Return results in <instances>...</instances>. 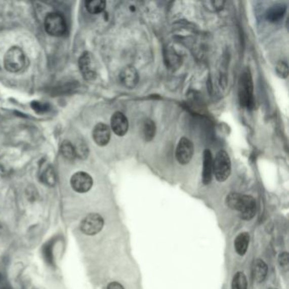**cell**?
Returning a JSON list of instances; mask_svg holds the SVG:
<instances>
[{
  "label": "cell",
  "instance_id": "1",
  "mask_svg": "<svg viewBox=\"0 0 289 289\" xmlns=\"http://www.w3.org/2000/svg\"><path fill=\"white\" fill-rule=\"evenodd\" d=\"M227 205L232 210L239 211L241 217L251 220L256 213V201L252 196L231 193L226 198Z\"/></svg>",
  "mask_w": 289,
  "mask_h": 289
},
{
  "label": "cell",
  "instance_id": "17",
  "mask_svg": "<svg viewBox=\"0 0 289 289\" xmlns=\"http://www.w3.org/2000/svg\"><path fill=\"white\" fill-rule=\"evenodd\" d=\"M254 275H255V278L258 282H261L266 279V275H267V266L263 261L257 260L256 261L255 268H254Z\"/></svg>",
  "mask_w": 289,
  "mask_h": 289
},
{
  "label": "cell",
  "instance_id": "7",
  "mask_svg": "<svg viewBox=\"0 0 289 289\" xmlns=\"http://www.w3.org/2000/svg\"><path fill=\"white\" fill-rule=\"evenodd\" d=\"M104 227V219L99 214L92 213L88 216L81 221L80 224V229L84 234L89 236H94V235L99 233Z\"/></svg>",
  "mask_w": 289,
  "mask_h": 289
},
{
  "label": "cell",
  "instance_id": "26",
  "mask_svg": "<svg viewBox=\"0 0 289 289\" xmlns=\"http://www.w3.org/2000/svg\"><path fill=\"white\" fill-rule=\"evenodd\" d=\"M107 289H124L122 285L119 283V282H116V281H113L111 283L108 285V287Z\"/></svg>",
  "mask_w": 289,
  "mask_h": 289
},
{
  "label": "cell",
  "instance_id": "12",
  "mask_svg": "<svg viewBox=\"0 0 289 289\" xmlns=\"http://www.w3.org/2000/svg\"><path fill=\"white\" fill-rule=\"evenodd\" d=\"M120 82L128 89H134L139 81L138 70L133 66H127L120 73Z\"/></svg>",
  "mask_w": 289,
  "mask_h": 289
},
{
  "label": "cell",
  "instance_id": "24",
  "mask_svg": "<svg viewBox=\"0 0 289 289\" xmlns=\"http://www.w3.org/2000/svg\"><path fill=\"white\" fill-rule=\"evenodd\" d=\"M279 264L281 265L282 268H288L289 260L287 253H281L280 256H279Z\"/></svg>",
  "mask_w": 289,
  "mask_h": 289
},
{
  "label": "cell",
  "instance_id": "15",
  "mask_svg": "<svg viewBox=\"0 0 289 289\" xmlns=\"http://www.w3.org/2000/svg\"><path fill=\"white\" fill-rule=\"evenodd\" d=\"M156 133L155 123L150 119H146L143 123L142 127V137L146 142L153 140Z\"/></svg>",
  "mask_w": 289,
  "mask_h": 289
},
{
  "label": "cell",
  "instance_id": "14",
  "mask_svg": "<svg viewBox=\"0 0 289 289\" xmlns=\"http://www.w3.org/2000/svg\"><path fill=\"white\" fill-rule=\"evenodd\" d=\"M250 244V235L247 232L240 233L234 242L235 250L239 256H244Z\"/></svg>",
  "mask_w": 289,
  "mask_h": 289
},
{
  "label": "cell",
  "instance_id": "18",
  "mask_svg": "<svg viewBox=\"0 0 289 289\" xmlns=\"http://www.w3.org/2000/svg\"><path fill=\"white\" fill-rule=\"evenodd\" d=\"M60 153H61L62 156L64 157L65 159H69V160L75 159L76 157L75 147H74L73 145H72V143L69 142V141H64V142L61 143Z\"/></svg>",
  "mask_w": 289,
  "mask_h": 289
},
{
  "label": "cell",
  "instance_id": "4",
  "mask_svg": "<svg viewBox=\"0 0 289 289\" xmlns=\"http://www.w3.org/2000/svg\"><path fill=\"white\" fill-rule=\"evenodd\" d=\"M232 172V162L225 150H220L213 159V174L218 182H225Z\"/></svg>",
  "mask_w": 289,
  "mask_h": 289
},
{
  "label": "cell",
  "instance_id": "20",
  "mask_svg": "<svg viewBox=\"0 0 289 289\" xmlns=\"http://www.w3.org/2000/svg\"><path fill=\"white\" fill-rule=\"evenodd\" d=\"M232 289H247V279L244 273L237 272L232 280Z\"/></svg>",
  "mask_w": 289,
  "mask_h": 289
},
{
  "label": "cell",
  "instance_id": "9",
  "mask_svg": "<svg viewBox=\"0 0 289 289\" xmlns=\"http://www.w3.org/2000/svg\"><path fill=\"white\" fill-rule=\"evenodd\" d=\"M94 184V180L87 172H76L70 178L71 188L77 193H84L89 192Z\"/></svg>",
  "mask_w": 289,
  "mask_h": 289
},
{
  "label": "cell",
  "instance_id": "13",
  "mask_svg": "<svg viewBox=\"0 0 289 289\" xmlns=\"http://www.w3.org/2000/svg\"><path fill=\"white\" fill-rule=\"evenodd\" d=\"M203 183L204 185H208L211 183L213 176V155L208 149L203 151Z\"/></svg>",
  "mask_w": 289,
  "mask_h": 289
},
{
  "label": "cell",
  "instance_id": "21",
  "mask_svg": "<svg viewBox=\"0 0 289 289\" xmlns=\"http://www.w3.org/2000/svg\"><path fill=\"white\" fill-rule=\"evenodd\" d=\"M285 12V8L282 6H273L272 8L268 11L267 17L271 21H278L281 16H283Z\"/></svg>",
  "mask_w": 289,
  "mask_h": 289
},
{
  "label": "cell",
  "instance_id": "11",
  "mask_svg": "<svg viewBox=\"0 0 289 289\" xmlns=\"http://www.w3.org/2000/svg\"><path fill=\"white\" fill-rule=\"evenodd\" d=\"M111 133L109 126L104 123H98L93 131V138L97 145L100 147L106 146L110 143Z\"/></svg>",
  "mask_w": 289,
  "mask_h": 289
},
{
  "label": "cell",
  "instance_id": "19",
  "mask_svg": "<svg viewBox=\"0 0 289 289\" xmlns=\"http://www.w3.org/2000/svg\"><path fill=\"white\" fill-rule=\"evenodd\" d=\"M41 181L43 183H45V184H47L49 186H54L55 185V183H56V177H55V173L53 170L52 167H46V169L45 171H43L42 173H41Z\"/></svg>",
  "mask_w": 289,
  "mask_h": 289
},
{
  "label": "cell",
  "instance_id": "8",
  "mask_svg": "<svg viewBox=\"0 0 289 289\" xmlns=\"http://www.w3.org/2000/svg\"><path fill=\"white\" fill-rule=\"evenodd\" d=\"M194 146L190 139L182 138L177 143L176 159L180 164H188L193 159Z\"/></svg>",
  "mask_w": 289,
  "mask_h": 289
},
{
  "label": "cell",
  "instance_id": "5",
  "mask_svg": "<svg viewBox=\"0 0 289 289\" xmlns=\"http://www.w3.org/2000/svg\"><path fill=\"white\" fill-rule=\"evenodd\" d=\"M45 28L51 36L60 37L66 32L67 24L62 14L51 12L45 17Z\"/></svg>",
  "mask_w": 289,
  "mask_h": 289
},
{
  "label": "cell",
  "instance_id": "16",
  "mask_svg": "<svg viewBox=\"0 0 289 289\" xmlns=\"http://www.w3.org/2000/svg\"><path fill=\"white\" fill-rule=\"evenodd\" d=\"M87 11L92 15H98L104 11L106 7V2L103 0H91L85 3Z\"/></svg>",
  "mask_w": 289,
  "mask_h": 289
},
{
  "label": "cell",
  "instance_id": "2",
  "mask_svg": "<svg viewBox=\"0 0 289 289\" xmlns=\"http://www.w3.org/2000/svg\"><path fill=\"white\" fill-rule=\"evenodd\" d=\"M238 98L240 104L247 109H251L255 104L254 85L250 69H246L240 76Z\"/></svg>",
  "mask_w": 289,
  "mask_h": 289
},
{
  "label": "cell",
  "instance_id": "23",
  "mask_svg": "<svg viewBox=\"0 0 289 289\" xmlns=\"http://www.w3.org/2000/svg\"><path fill=\"white\" fill-rule=\"evenodd\" d=\"M276 73L281 78H286L288 76V66L284 61H279L276 65Z\"/></svg>",
  "mask_w": 289,
  "mask_h": 289
},
{
  "label": "cell",
  "instance_id": "25",
  "mask_svg": "<svg viewBox=\"0 0 289 289\" xmlns=\"http://www.w3.org/2000/svg\"><path fill=\"white\" fill-rule=\"evenodd\" d=\"M44 254L46 257L48 262L52 263L53 262V256H52V247L50 243H48L47 246L44 249Z\"/></svg>",
  "mask_w": 289,
  "mask_h": 289
},
{
  "label": "cell",
  "instance_id": "10",
  "mask_svg": "<svg viewBox=\"0 0 289 289\" xmlns=\"http://www.w3.org/2000/svg\"><path fill=\"white\" fill-rule=\"evenodd\" d=\"M110 127L115 135L119 137L125 136L128 133L129 128L128 117L120 111L114 113L110 119Z\"/></svg>",
  "mask_w": 289,
  "mask_h": 289
},
{
  "label": "cell",
  "instance_id": "6",
  "mask_svg": "<svg viewBox=\"0 0 289 289\" xmlns=\"http://www.w3.org/2000/svg\"><path fill=\"white\" fill-rule=\"evenodd\" d=\"M79 70L81 76L87 81H93L96 78V60L91 53L84 52L78 60Z\"/></svg>",
  "mask_w": 289,
  "mask_h": 289
},
{
  "label": "cell",
  "instance_id": "3",
  "mask_svg": "<svg viewBox=\"0 0 289 289\" xmlns=\"http://www.w3.org/2000/svg\"><path fill=\"white\" fill-rule=\"evenodd\" d=\"M27 59L23 50L17 46L11 47L5 55L4 64L6 70L11 73H17L26 66Z\"/></svg>",
  "mask_w": 289,
  "mask_h": 289
},
{
  "label": "cell",
  "instance_id": "22",
  "mask_svg": "<svg viewBox=\"0 0 289 289\" xmlns=\"http://www.w3.org/2000/svg\"><path fill=\"white\" fill-rule=\"evenodd\" d=\"M166 62H167V65H169L171 68L177 67V66H179L180 65V57L177 54H175L173 50H169L167 51V54H166Z\"/></svg>",
  "mask_w": 289,
  "mask_h": 289
}]
</instances>
